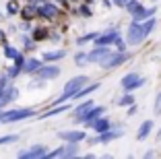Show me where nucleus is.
<instances>
[{
  "instance_id": "nucleus-1",
  "label": "nucleus",
  "mask_w": 161,
  "mask_h": 159,
  "mask_svg": "<svg viewBox=\"0 0 161 159\" xmlns=\"http://www.w3.org/2000/svg\"><path fill=\"white\" fill-rule=\"evenodd\" d=\"M153 27H155V19H149L145 25H141L138 21H134V23L130 25V29H128V43H132V46L141 43L142 39L151 33Z\"/></svg>"
},
{
  "instance_id": "nucleus-2",
  "label": "nucleus",
  "mask_w": 161,
  "mask_h": 159,
  "mask_svg": "<svg viewBox=\"0 0 161 159\" xmlns=\"http://www.w3.org/2000/svg\"><path fill=\"white\" fill-rule=\"evenodd\" d=\"M87 77H75V79H70L66 83V87H64V93H62V97H58L56 99V103H62V101H66V99H70L72 95L76 93V91H80L83 87H85V83H87Z\"/></svg>"
},
{
  "instance_id": "nucleus-3",
  "label": "nucleus",
  "mask_w": 161,
  "mask_h": 159,
  "mask_svg": "<svg viewBox=\"0 0 161 159\" xmlns=\"http://www.w3.org/2000/svg\"><path fill=\"white\" fill-rule=\"evenodd\" d=\"M33 110H29V108H25V110H13V112H4L2 114V122H19V120H25V118H29V116H33Z\"/></svg>"
},
{
  "instance_id": "nucleus-4",
  "label": "nucleus",
  "mask_w": 161,
  "mask_h": 159,
  "mask_svg": "<svg viewBox=\"0 0 161 159\" xmlns=\"http://www.w3.org/2000/svg\"><path fill=\"white\" fill-rule=\"evenodd\" d=\"M126 60H128V56L124 52H120V54H112V52H109L108 56L101 60V66H103V68H116V66L124 64Z\"/></svg>"
},
{
  "instance_id": "nucleus-5",
  "label": "nucleus",
  "mask_w": 161,
  "mask_h": 159,
  "mask_svg": "<svg viewBox=\"0 0 161 159\" xmlns=\"http://www.w3.org/2000/svg\"><path fill=\"white\" fill-rule=\"evenodd\" d=\"M145 85V81L141 79L138 75H134V72H130V75H126L122 79V87L126 91H132V89H138V87H142Z\"/></svg>"
},
{
  "instance_id": "nucleus-6",
  "label": "nucleus",
  "mask_w": 161,
  "mask_h": 159,
  "mask_svg": "<svg viewBox=\"0 0 161 159\" xmlns=\"http://www.w3.org/2000/svg\"><path fill=\"white\" fill-rule=\"evenodd\" d=\"M58 75H60V68H56V66H39L37 68L39 79H54Z\"/></svg>"
},
{
  "instance_id": "nucleus-7",
  "label": "nucleus",
  "mask_w": 161,
  "mask_h": 159,
  "mask_svg": "<svg viewBox=\"0 0 161 159\" xmlns=\"http://www.w3.org/2000/svg\"><path fill=\"white\" fill-rule=\"evenodd\" d=\"M101 114H103V108H89L87 114H80V116H79V120L80 122H89V124H91V122H93L95 118H99Z\"/></svg>"
},
{
  "instance_id": "nucleus-8",
  "label": "nucleus",
  "mask_w": 161,
  "mask_h": 159,
  "mask_svg": "<svg viewBox=\"0 0 161 159\" xmlns=\"http://www.w3.org/2000/svg\"><path fill=\"white\" fill-rule=\"evenodd\" d=\"M17 95H19V91L14 89V87H6V89H4V93L0 95V108H4L6 103H10L14 97H17Z\"/></svg>"
},
{
  "instance_id": "nucleus-9",
  "label": "nucleus",
  "mask_w": 161,
  "mask_h": 159,
  "mask_svg": "<svg viewBox=\"0 0 161 159\" xmlns=\"http://www.w3.org/2000/svg\"><path fill=\"white\" fill-rule=\"evenodd\" d=\"M109 54V50L108 48H97V50H93V52H89L87 54V60H91V62H101L105 56Z\"/></svg>"
},
{
  "instance_id": "nucleus-10",
  "label": "nucleus",
  "mask_w": 161,
  "mask_h": 159,
  "mask_svg": "<svg viewBox=\"0 0 161 159\" xmlns=\"http://www.w3.org/2000/svg\"><path fill=\"white\" fill-rule=\"evenodd\" d=\"M118 136H122V130H116V132H101V136L99 139H93L91 143H108V140H114V139H118Z\"/></svg>"
},
{
  "instance_id": "nucleus-11",
  "label": "nucleus",
  "mask_w": 161,
  "mask_h": 159,
  "mask_svg": "<svg viewBox=\"0 0 161 159\" xmlns=\"http://www.w3.org/2000/svg\"><path fill=\"white\" fill-rule=\"evenodd\" d=\"M21 157H46V147L37 145V147H33V149H29V151H23Z\"/></svg>"
},
{
  "instance_id": "nucleus-12",
  "label": "nucleus",
  "mask_w": 161,
  "mask_h": 159,
  "mask_svg": "<svg viewBox=\"0 0 161 159\" xmlns=\"http://www.w3.org/2000/svg\"><path fill=\"white\" fill-rule=\"evenodd\" d=\"M60 139L70 140V143H76V140H83V139H85V132H80V130H75V132H60Z\"/></svg>"
},
{
  "instance_id": "nucleus-13",
  "label": "nucleus",
  "mask_w": 161,
  "mask_h": 159,
  "mask_svg": "<svg viewBox=\"0 0 161 159\" xmlns=\"http://www.w3.org/2000/svg\"><path fill=\"white\" fill-rule=\"evenodd\" d=\"M153 14H155V9H149L147 10V9H142V6H141V9L134 13V21H138V23H141V21H145V19H151Z\"/></svg>"
},
{
  "instance_id": "nucleus-14",
  "label": "nucleus",
  "mask_w": 161,
  "mask_h": 159,
  "mask_svg": "<svg viewBox=\"0 0 161 159\" xmlns=\"http://www.w3.org/2000/svg\"><path fill=\"white\" fill-rule=\"evenodd\" d=\"M120 35H118V31H109V33H105V35H101V37H95L97 39V43H99V46H105V43H112V42H116V39H118Z\"/></svg>"
},
{
  "instance_id": "nucleus-15",
  "label": "nucleus",
  "mask_w": 161,
  "mask_h": 159,
  "mask_svg": "<svg viewBox=\"0 0 161 159\" xmlns=\"http://www.w3.org/2000/svg\"><path fill=\"white\" fill-rule=\"evenodd\" d=\"M151 128H153V122L151 120H147V122H142V126L138 128V132H136V139H147L149 136V132H151Z\"/></svg>"
},
{
  "instance_id": "nucleus-16",
  "label": "nucleus",
  "mask_w": 161,
  "mask_h": 159,
  "mask_svg": "<svg viewBox=\"0 0 161 159\" xmlns=\"http://www.w3.org/2000/svg\"><path fill=\"white\" fill-rule=\"evenodd\" d=\"M108 128H109V122L105 120V118H99V120L95 118V120H93V130L95 132H105Z\"/></svg>"
},
{
  "instance_id": "nucleus-17",
  "label": "nucleus",
  "mask_w": 161,
  "mask_h": 159,
  "mask_svg": "<svg viewBox=\"0 0 161 159\" xmlns=\"http://www.w3.org/2000/svg\"><path fill=\"white\" fill-rule=\"evenodd\" d=\"M39 66H42V62L39 60H35V58H31V60H27L23 64V68H25V72H33V70H37Z\"/></svg>"
},
{
  "instance_id": "nucleus-18",
  "label": "nucleus",
  "mask_w": 161,
  "mask_h": 159,
  "mask_svg": "<svg viewBox=\"0 0 161 159\" xmlns=\"http://www.w3.org/2000/svg\"><path fill=\"white\" fill-rule=\"evenodd\" d=\"M97 87H99V85H97V83H95V85H91V87H85V89L76 91V93L72 95V97H75V99H80V97H83V95H87V93H91V91H95V89H97Z\"/></svg>"
},
{
  "instance_id": "nucleus-19",
  "label": "nucleus",
  "mask_w": 161,
  "mask_h": 159,
  "mask_svg": "<svg viewBox=\"0 0 161 159\" xmlns=\"http://www.w3.org/2000/svg\"><path fill=\"white\" fill-rule=\"evenodd\" d=\"M62 155H64V157H75V155H76V145L72 143V145L62 147Z\"/></svg>"
},
{
  "instance_id": "nucleus-20",
  "label": "nucleus",
  "mask_w": 161,
  "mask_h": 159,
  "mask_svg": "<svg viewBox=\"0 0 161 159\" xmlns=\"http://www.w3.org/2000/svg\"><path fill=\"white\" fill-rule=\"evenodd\" d=\"M39 13H42L43 17H54V14H56V6L46 4V6H42V9H39Z\"/></svg>"
},
{
  "instance_id": "nucleus-21",
  "label": "nucleus",
  "mask_w": 161,
  "mask_h": 159,
  "mask_svg": "<svg viewBox=\"0 0 161 159\" xmlns=\"http://www.w3.org/2000/svg\"><path fill=\"white\" fill-rule=\"evenodd\" d=\"M64 56V52H47V54H43V60H58V58Z\"/></svg>"
},
{
  "instance_id": "nucleus-22",
  "label": "nucleus",
  "mask_w": 161,
  "mask_h": 159,
  "mask_svg": "<svg viewBox=\"0 0 161 159\" xmlns=\"http://www.w3.org/2000/svg\"><path fill=\"white\" fill-rule=\"evenodd\" d=\"M66 105H60V108H56V110H50L47 114H42V118H50V116H56V114H60V112H66Z\"/></svg>"
},
{
  "instance_id": "nucleus-23",
  "label": "nucleus",
  "mask_w": 161,
  "mask_h": 159,
  "mask_svg": "<svg viewBox=\"0 0 161 159\" xmlns=\"http://www.w3.org/2000/svg\"><path fill=\"white\" fill-rule=\"evenodd\" d=\"M126 9H128V10H130V13L134 14V13H136L138 9H141V4H138L136 0H128V4H126Z\"/></svg>"
},
{
  "instance_id": "nucleus-24",
  "label": "nucleus",
  "mask_w": 161,
  "mask_h": 159,
  "mask_svg": "<svg viewBox=\"0 0 161 159\" xmlns=\"http://www.w3.org/2000/svg\"><path fill=\"white\" fill-rule=\"evenodd\" d=\"M118 103H120V105H132V103H134V97H132V95H124Z\"/></svg>"
},
{
  "instance_id": "nucleus-25",
  "label": "nucleus",
  "mask_w": 161,
  "mask_h": 159,
  "mask_svg": "<svg viewBox=\"0 0 161 159\" xmlns=\"http://www.w3.org/2000/svg\"><path fill=\"white\" fill-rule=\"evenodd\" d=\"M89 108H93V103H91V101L83 103V105H79V108H76V114H79V116H80V114H85V112H87V110H89Z\"/></svg>"
},
{
  "instance_id": "nucleus-26",
  "label": "nucleus",
  "mask_w": 161,
  "mask_h": 159,
  "mask_svg": "<svg viewBox=\"0 0 161 159\" xmlns=\"http://www.w3.org/2000/svg\"><path fill=\"white\" fill-rule=\"evenodd\" d=\"M153 112L159 116L161 114V91H159V95H157V99H155V108H153Z\"/></svg>"
},
{
  "instance_id": "nucleus-27",
  "label": "nucleus",
  "mask_w": 161,
  "mask_h": 159,
  "mask_svg": "<svg viewBox=\"0 0 161 159\" xmlns=\"http://www.w3.org/2000/svg\"><path fill=\"white\" fill-rule=\"evenodd\" d=\"M6 87H8V79H6V77H2V79H0V95L4 93Z\"/></svg>"
},
{
  "instance_id": "nucleus-28",
  "label": "nucleus",
  "mask_w": 161,
  "mask_h": 159,
  "mask_svg": "<svg viewBox=\"0 0 161 159\" xmlns=\"http://www.w3.org/2000/svg\"><path fill=\"white\" fill-rule=\"evenodd\" d=\"M85 60H87V54H76V58H75V62L79 66H83V62H85Z\"/></svg>"
},
{
  "instance_id": "nucleus-29",
  "label": "nucleus",
  "mask_w": 161,
  "mask_h": 159,
  "mask_svg": "<svg viewBox=\"0 0 161 159\" xmlns=\"http://www.w3.org/2000/svg\"><path fill=\"white\" fill-rule=\"evenodd\" d=\"M95 37H97V33H89V35H85V37H80L79 43H85V42H89V39H95Z\"/></svg>"
},
{
  "instance_id": "nucleus-30",
  "label": "nucleus",
  "mask_w": 161,
  "mask_h": 159,
  "mask_svg": "<svg viewBox=\"0 0 161 159\" xmlns=\"http://www.w3.org/2000/svg\"><path fill=\"white\" fill-rule=\"evenodd\" d=\"M13 140H17V136H2V139H0V145H6V143H13Z\"/></svg>"
},
{
  "instance_id": "nucleus-31",
  "label": "nucleus",
  "mask_w": 161,
  "mask_h": 159,
  "mask_svg": "<svg viewBox=\"0 0 161 159\" xmlns=\"http://www.w3.org/2000/svg\"><path fill=\"white\" fill-rule=\"evenodd\" d=\"M4 54H6V56H8V58H14V56H17V54H19V52H14L13 48H6V50H4Z\"/></svg>"
},
{
  "instance_id": "nucleus-32",
  "label": "nucleus",
  "mask_w": 161,
  "mask_h": 159,
  "mask_svg": "<svg viewBox=\"0 0 161 159\" xmlns=\"http://www.w3.org/2000/svg\"><path fill=\"white\" fill-rule=\"evenodd\" d=\"M33 13H35V9H25V10H23V17L31 19V17H33Z\"/></svg>"
},
{
  "instance_id": "nucleus-33",
  "label": "nucleus",
  "mask_w": 161,
  "mask_h": 159,
  "mask_svg": "<svg viewBox=\"0 0 161 159\" xmlns=\"http://www.w3.org/2000/svg\"><path fill=\"white\" fill-rule=\"evenodd\" d=\"M35 37H46V29H37V33H35Z\"/></svg>"
},
{
  "instance_id": "nucleus-34",
  "label": "nucleus",
  "mask_w": 161,
  "mask_h": 159,
  "mask_svg": "<svg viewBox=\"0 0 161 159\" xmlns=\"http://www.w3.org/2000/svg\"><path fill=\"white\" fill-rule=\"evenodd\" d=\"M80 13H83V17H89V14H91V10L87 9V6H83V9H80Z\"/></svg>"
},
{
  "instance_id": "nucleus-35",
  "label": "nucleus",
  "mask_w": 161,
  "mask_h": 159,
  "mask_svg": "<svg viewBox=\"0 0 161 159\" xmlns=\"http://www.w3.org/2000/svg\"><path fill=\"white\" fill-rule=\"evenodd\" d=\"M8 10H10V13H14V10H17V4H14V2H10V4H8Z\"/></svg>"
},
{
  "instance_id": "nucleus-36",
  "label": "nucleus",
  "mask_w": 161,
  "mask_h": 159,
  "mask_svg": "<svg viewBox=\"0 0 161 159\" xmlns=\"http://www.w3.org/2000/svg\"><path fill=\"white\" fill-rule=\"evenodd\" d=\"M116 2H118V4H124V2H128V0H116Z\"/></svg>"
},
{
  "instance_id": "nucleus-37",
  "label": "nucleus",
  "mask_w": 161,
  "mask_h": 159,
  "mask_svg": "<svg viewBox=\"0 0 161 159\" xmlns=\"http://www.w3.org/2000/svg\"><path fill=\"white\" fill-rule=\"evenodd\" d=\"M2 114H4V112H0V122H2Z\"/></svg>"
},
{
  "instance_id": "nucleus-38",
  "label": "nucleus",
  "mask_w": 161,
  "mask_h": 159,
  "mask_svg": "<svg viewBox=\"0 0 161 159\" xmlns=\"http://www.w3.org/2000/svg\"><path fill=\"white\" fill-rule=\"evenodd\" d=\"M87 2H93V0H87Z\"/></svg>"
}]
</instances>
